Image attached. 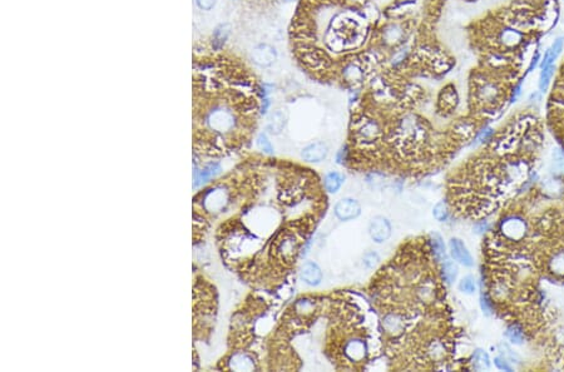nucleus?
<instances>
[{
    "label": "nucleus",
    "mask_w": 564,
    "mask_h": 372,
    "mask_svg": "<svg viewBox=\"0 0 564 372\" xmlns=\"http://www.w3.org/2000/svg\"><path fill=\"white\" fill-rule=\"evenodd\" d=\"M257 93L253 78L233 58L194 54V122L199 137L217 144L245 135L259 111Z\"/></svg>",
    "instance_id": "obj_1"
},
{
    "label": "nucleus",
    "mask_w": 564,
    "mask_h": 372,
    "mask_svg": "<svg viewBox=\"0 0 564 372\" xmlns=\"http://www.w3.org/2000/svg\"><path fill=\"white\" fill-rule=\"evenodd\" d=\"M277 51L274 46L269 44H259L253 48L251 53V61L257 67L267 68L271 67L276 62Z\"/></svg>",
    "instance_id": "obj_2"
},
{
    "label": "nucleus",
    "mask_w": 564,
    "mask_h": 372,
    "mask_svg": "<svg viewBox=\"0 0 564 372\" xmlns=\"http://www.w3.org/2000/svg\"><path fill=\"white\" fill-rule=\"evenodd\" d=\"M369 233L370 237L378 243H383V242L388 241L389 237L391 236V225L385 217L383 216H378V217L373 218L369 225Z\"/></svg>",
    "instance_id": "obj_3"
},
{
    "label": "nucleus",
    "mask_w": 564,
    "mask_h": 372,
    "mask_svg": "<svg viewBox=\"0 0 564 372\" xmlns=\"http://www.w3.org/2000/svg\"><path fill=\"white\" fill-rule=\"evenodd\" d=\"M500 231L510 241H519L526 235L527 226L522 218L509 217L501 223Z\"/></svg>",
    "instance_id": "obj_4"
},
{
    "label": "nucleus",
    "mask_w": 564,
    "mask_h": 372,
    "mask_svg": "<svg viewBox=\"0 0 564 372\" xmlns=\"http://www.w3.org/2000/svg\"><path fill=\"white\" fill-rule=\"evenodd\" d=\"M361 213L360 203L352 198H344L335 205V215L341 221H351Z\"/></svg>",
    "instance_id": "obj_5"
},
{
    "label": "nucleus",
    "mask_w": 564,
    "mask_h": 372,
    "mask_svg": "<svg viewBox=\"0 0 564 372\" xmlns=\"http://www.w3.org/2000/svg\"><path fill=\"white\" fill-rule=\"evenodd\" d=\"M449 248H450V253L451 256H453L454 261H456L458 263H460L464 267L473 266L474 261H473L472 254H470V252L468 251L464 242L460 241L459 238H453L450 241V243H449Z\"/></svg>",
    "instance_id": "obj_6"
},
{
    "label": "nucleus",
    "mask_w": 564,
    "mask_h": 372,
    "mask_svg": "<svg viewBox=\"0 0 564 372\" xmlns=\"http://www.w3.org/2000/svg\"><path fill=\"white\" fill-rule=\"evenodd\" d=\"M327 154H329V147L324 142H316L313 144H309L301 152V157L303 158V161L311 163L321 162L327 157Z\"/></svg>",
    "instance_id": "obj_7"
},
{
    "label": "nucleus",
    "mask_w": 564,
    "mask_h": 372,
    "mask_svg": "<svg viewBox=\"0 0 564 372\" xmlns=\"http://www.w3.org/2000/svg\"><path fill=\"white\" fill-rule=\"evenodd\" d=\"M301 277H302V280L307 285L318 286L322 280L321 269H320L315 262H306V263H303L302 269H301Z\"/></svg>",
    "instance_id": "obj_8"
},
{
    "label": "nucleus",
    "mask_w": 564,
    "mask_h": 372,
    "mask_svg": "<svg viewBox=\"0 0 564 372\" xmlns=\"http://www.w3.org/2000/svg\"><path fill=\"white\" fill-rule=\"evenodd\" d=\"M344 179H345L344 176L337 173V172H331V173L326 174V177H325L324 179L325 189H326L327 192H330V193H335V192L339 191L340 187L342 186Z\"/></svg>",
    "instance_id": "obj_9"
},
{
    "label": "nucleus",
    "mask_w": 564,
    "mask_h": 372,
    "mask_svg": "<svg viewBox=\"0 0 564 372\" xmlns=\"http://www.w3.org/2000/svg\"><path fill=\"white\" fill-rule=\"evenodd\" d=\"M404 36V29L399 24H390L384 30V40L390 45L397 44Z\"/></svg>",
    "instance_id": "obj_10"
},
{
    "label": "nucleus",
    "mask_w": 564,
    "mask_h": 372,
    "mask_svg": "<svg viewBox=\"0 0 564 372\" xmlns=\"http://www.w3.org/2000/svg\"><path fill=\"white\" fill-rule=\"evenodd\" d=\"M472 365H473V368H474V370H477V371L489 370L490 360H489V356H488V353L484 352L483 350L475 351L474 355H473Z\"/></svg>",
    "instance_id": "obj_11"
},
{
    "label": "nucleus",
    "mask_w": 564,
    "mask_h": 372,
    "mask_svg": "<svg viewBox=\"0 0 564 372\" xmlns=\"http://www.w3.org/2000/svg\"><path fill=\"white\" fill-rule=\"evenodd\" d=\"M499 39L504 45L516 46L522 41V33H519L516 29H505L500 33Z\"/></svg>",
    "instance_id": "obj_12"
},
{
    "label": "nucleus",
    "mask_w": 564,
    "mask_h": 372,
    "mask_svg": "<svg viewBox=\"0 0 564 372\" xmlns=\"http://www.w3.org/2000/svg\"><path fill=\"white\" fill-rule=\"evenodd\" d=\"M430 243H431V248H433L434 251V257H435L436 261H440V262L444 261L446 251H445V244H444L443 238H441L439 235H436V233H434V235L431 236Z\"/></svg>",
    "instance_id": "obj_13"
},
{
    "label": "nucleus",
    "mask_w": 564,
    "mask_h": 372,
    "mask_svg": "<svg viewBox=\"0 0 564 372\" xmlns=\"http://www.w3.org/2000/svg\"><path fill=\"white\" fill-rule=\"evenodd\" d=\"M342 74H344L345 80L349 83H358L360 80H363V77H364L363 70L353 63L347 64V66L344 68Z\"/></svg>",
    "instance_id": "obj_14"
},
{
    "label": "nucleus",
    "mask_w": 564,
    "mask_h": 372,
    "mask_svg": "<svg viewBox=\"0 0 564 372\" xmlns=\"http://www.w3.org/2000/svg\"><path fill=\"white\" fill-rule=\"evenodd\" d=\"M228 34H230V25L227 24L220 25V27L215 30V34H213L215 50H220V49L222 48L223 43H225L226 39L228 38Z\"/></svg>",
    "instance_id": "obj_15"
},
{
    "label": "nucleus",
    "mask_w": 564,
    "mask_h": 372,
    "mask_svg": "<svg viewBox=\"0 0 564 372\" xmlns=\"http://www.w3.org/2000/svg\"><path fill=\"white\" fill-rule=\"evenodd\" d=\"M553 74H554V66H548L545 68H542V72H540V78H539V89L542 90V92H545V90L548 89Z\"/></svg>",
    "instance_id": "obj_16"
},
{
    "label": "nucleus",
    "mask_w": 564,
    "mask_h": 372,
    "mask_svg": "<svg viewBox=\"0 0 564 372\" xmlns=\"http://www.w3.org/2000/svg\"><path fill=\"white\" fill-rule=\"evenodd\" d=\"M443 275L444 278L449 283L454 282L456 280V276H458V267H456V264L453 261H450V259H445L443 263Z\"/></svg>",
    "instance_id": "obj_17"
},
{
    "label": "nucleus",
    "mask_w": 564,
    "mask_h": 372,
    "mask_svg": "<svg viewBox=\"0 0 564 372\" xmlns=\"http://www.w3.org/2000/svg\"><path fill=\"white\" fill-rule=\"evenodd\" d=\"M505 335L506 337L509 338V341L516 343V345H521L524 340V332L518 325H511V326H509L508 329H506Z\"/></svg>",
    "instance_id": "obj_18"
},
{
    "label": "nucleus",
    "mask_w": 564,
    "mask_h": 372,
    "mask_svg": "<svg viewBox=\"0 0 564 372\" xmlns=\"http://www.w3.org/2000/svg\"><path fill=\"white\" fill-rule=\"evenodd\" d=\"M549 267L553 273L558 276H564V252L554 254L549 262Z\"/></svg>",
    "instance_id": "obj_19"
},
{
    "label": "nucleus",
    "mask_w": 564,
    "mask_h": 372,
    "mask_svg": "<svg viewBox=\"0 0 564 372\" xmlns=\"http://www.w3.org/2000/svg\"><path fill=\"white\" fill-rule=\"evenodd\" d=\"M283 127H285V116H283L282 112H275L271 116V119H270V129H271V132L279 133L282 131Z\"/></svg>",
    "instance_id": "obj_20"
},
{
    "label": "nucleus",
    "mask_w": 564,
    "mask_h": 372,
    "mask_svg": "<svg viewBox=\"0 0 564 372\" xmlns=\"http://www.w3.org/2000/svg\"><path fill=\"white\" fill-rule=\"evenodd\" d=\"M433 215H434V217H435L438 221H440V222L448 220L449 207H448V204H446V202H444V201L439 202L438 204L434 207Z\"/></svg>",
    "instance_id": "obj_21"
},
{
    "label": "nucleus",
    "mask_w": 564,
    "mask_h": 372,
    "mask_svg": "<svg viewBox=\"0 0 564 372\" xmlns=\"http://www.w3.org/2000/svg\"><path fill=\"white\" fill-rule=\"evenodd\" d=\"M496 93V88L493 84H484L479 89V97L484 101H492L495 99Z\"/></svg>",
    "instance_id": "obj_22"
},
{
    "label": "nucleus",
    "mask_w": 564,
    "mask_h": 372,
    "mask_svg": "<svg viewBox=\"0 0 564 372\" xmlns=\"http://www.w3.org/2000/svg\"><path fill=\"white\" fill-rule=\"evenodd\" d=\"M459 288L462 292L467 293V295H472V293H474L475 288H477L474 277H472V276H467V277L463 278L459 283Z\"/></svg>",
    "instance_id": "obj_23"
},
{
    "label": "nucleus",
    "mask_w": 564,
    "mask_h": 372,
    "mask_svg": "<svg viewBox=\"0 0 564 372\" xmlns=\"http://www.w3.org/2000/svg\"><path fill=\"white\" fill-rule=\"evenodd\" d=\"M257 144H259V147L261 148L264 152L272 153L271 143H270V140L267 139V137L265 134H260L259 135V138H257Z\"/></svg>",
    "instance_id": "obj_24"
},
{
    "label": "nucleus",
    "mask_w": 564,
    "mask_h": 372,
    "mask_svg": "<svg viewBox=\"0 0 564 372\" xmlns=\"http://www.w3.org/2000/svg\"><path fill=\"white\" fill-rule=\"evenodd\" d=\"M378 262H379V256L376 253H374V252H370V253H368L365 257H364V264H365L368 269H374Z\"/></svg>",
    "instance_id": "obj_25"
},
{
    "label": "nucleus",
    "mask_w": 564,
    "mask_h": 372,
    "mask_svg": "<svg viewBox=\"0 0 564 372\" xmlns=\"http://www.w3.org/2000/svg\"><path fill=\"white\" fill-rule=\"evenodd\" d=\"M216 3H217V0H196V4L197 7L199 8V9L202 10H206V12H209V10H211L215 8Z\"/></svg>",
    "instance_id": "obj_26"
},
{
    "label": "nucleus",
    "mask_w": 564,
    "mask_h": 372,
    "mask_svg": "<svg viewBox=\"0 0 564 372\" xmlns=\"http://www.w3.org/2000/svg\"><path fill=\"white\" fill-rule=\"evenodd\" d=\"M480 304H482V308H483V311L485 312V313H487V314L492 313V312H493L492 301H490L489 298H488L485 295H482V297H480Z\"/></svg>",
    "instance_id": "obj_27"
},
{
    "label": "nucleus",
    "mask_w": 564,
    "mask_h": 372,
    "mask_svg": "<svg viewBox=\"0 0 564 372\" xmlns=\"http://www.w3.org/2000/svg\"><path fill=\"white\" fill-rule=\"evenodd\" d=\"M494 362H495L496 367H498L499 370H504V371H511V370H513V368H511V366L508 363V361H506L504 357H496L495 360H494Z\"/></svg>",
    "instance_id": "obj_28"
},
{
    "label": "nucleus",
    "mask_w": 564,
    "mask_h": 372,
    "mask_svg": "<svg viewBox=\"0 0 564 372\" xmlns=\"http://www.w3.org/2000/svg\"><path fill=\"white\" fill-rule=\"evenodd\" d=\"M564 46V38L563 36H559V38H557L554 40V43H553L552 48H550V50L553 51L554 54H557V56H559L560 51H562Z\"/></svg>",
    "instance_id": "obj_29"
},
{
    "label": "nucleus",
    "mask_w": 564,
    "mask_h": 372,
    "mask_svg": "<svg viewBox=\"0 0 564 372\" xmlns=\"http://www.w3.org/2000/svg\"><path fill=\"white\" fill-rule=\"evenodd\" d=\"M538 59H539V54H537V56H535V57H534V58H533L532 63H530V67H529V69H530V70H532V69H533V68H535V67H537Z\"/></svg>",
    "instance_id": "obj_30"
},
{
    "label": "nucleus",
    "mask_w": 564,
    "mask_h": 372,
    "mask_svg": "<svg viewBox=\"0 0 564 372\" xmlns=\"http://www.w3.org/2000/svg\"><path fill=\"white\" fill-rule=\"evenodd\" d=\"M521 88H522V85H521V84H519L518 87L516 88V93H514L513 97H511V100H513V101L516 100L517 98H518V95H519V94H521Z\"/></svg>",
    "instance_id": "obj_31"
}]
</instances>
